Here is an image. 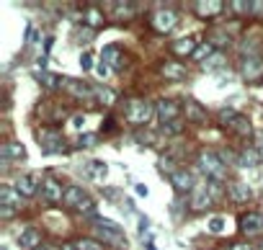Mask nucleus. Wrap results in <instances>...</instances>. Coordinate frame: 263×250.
<instances>
[{"instance_id": "7ed1b4c3", "label": "nucleus", "mask_w": 263, "mask_h": 250, "mask_svg": "<svg viewBox=\"0 0 263 250\" xmlns=\"http://www.w3.org/2000/svg\"><path fill=\"white\" fill-rule=\"evenodd\" d=\"M196 163H199V168H201V173L209 178V181H224L227 178V165L222 163V158H219V152H212V150H201L199 152V158H196Z\"/></svg>"}, {"instance_id": "c03bdc74", "label": "nucleus", "mask_w": 263, "mask_h": 250, "mask_svg": "<svg viewBox=\"0 0 263 250\" xmlns=\"http://www.w3.org/2000/svg\"><path fill=\"white\" fill-rule=\"evenodd\" d=\"M135 191H137V196H142V199L147 196V186H142V183H137V186H135Z\"/></svg>"}, {"instance_id": "6ab92c4d", "label": "nucleus", "mask_w": 263, "mask_h": 250, "mask_svg": "<svg viewBox=\"0 0 263 250\" xmlns=\"http://www.w3.org/2000/svg\"><path fill=\"white\" fill-rule=\"evenodd\" d=\"M18 245L24 250H39L42 247V232L36 227H26L21 235H18Z\"/></svg>"}, {"instance_id": "7c9ffc66", "label": "nucleus", "mask_w": 263, "mask_h": 250, "mask_svg": "<svg viewBox=\"0 0 263 250\" xmlns=\"http://www.w3.org/2000/svg\"><path fill=\"white\" fill-rule=\"evenodd\" d=\"M209 42H212L214 47H219V49H227V47L232 44V39H230L227 31H214V34L209 36Z\"/></svg>"}, {"instance_id": "58836bf2", "label": "nucleus", "mask_w": 263, "mask_h": 250, "mask_svg": "<svg viewBox=\"0 0 263 250\" xmlns=\"http://www.w3.org/2000/svg\"><path fill=\"white\" fill-rule=\"evenodd\" d=\"M135 137H137V142H145V145H153V142H155L153 132H145V134H142V132H137Z\"/></svg>"}, {"instance_id": "f257e3e1", "label": "nucleus", "mask_w": 263, "mask_h": 250, "mask_svg": "<svg viewBox=\"0 0 263 250\" xmlns=\"http://www.w3.org/2000/svg\"><path fill=\"white\" fill-rule=\"evenodd\" d=\"M155 113V103L147 98H124V119L135 127H147Z\"/></svg>"}, {"instance_id": "20e7f679", "label": "nucleus", "mask_w": 263, "mask_h": 250, "mask_svg": "<svg viewBox=\"0 0 263 250\" xmlns=\"http://www.w3.org/2000/svg\"><path fill=\"white\" fill-rule=\"evenodd\" d=\"M90 222L96 224V235L108 242V245H116V247H126V237L121 232V227L111 219H103V217H90Z\"/></svg>"}, {"instance_id": "5701e85b", "label": "nucleus", "mask_w": 263, "mask_h": 250, "mask_svg": "<svg viewBox=\"0 0 263 250\" xmlns=\"http://www.w3.org/2000/svg\"><path fill=\"white\" fill-rule=\"evenodd\" d=\"M83 24L88 26V29H101L103 26V11L101 8H96V6H88L85 11H83Z\"/></svg>"}, {"instance_id": "393cba45", "label": "nucleus", "mask_w": 263, "mask_h": 250, "mask_svg": "<svg viewBox=\"0 0 263 250\" xmlns=\"http://www.w3.org/2000/svg\"><path fill=\"white\" fill-rule=\"evenodd\" d=\"M260 160H263V155H260L258 147H245V150L237 155V163L245 165V168H255V165H260Z\"/></svg>"}, {"instance_id": "a18cd8bd", "label": "nucleus", "mask_w": 263, "mask_h": 250, "mask_svg": "<svg viewBox=\"0 0 263 250\" xmlns=\"http://www.w3.org/2000/svg\"><path fill=\"white\" fill-rule=\"evenodd\" d=\"M72 124H75V127H80V124H85V116H83V113H78V116L72 119Z\"/></svg>"}, {"instance_id": "4be33fe9", "label": "nucleus", "mask_w": 263, "mask_h": 250, "mask_svg": "<svg viewBox=\"0 0 263 250\" xmlns=\"http://www.w3.org/2000/svg\"><path fill=\"white\" fill-rule=\"evenodd\" d=\"M196 49H199V47H196V39H194V36H183V39L173 42V47H171V52H173L176 57H194Z\"/></svg>"}, {"instance_id": "b1692460", "label": "nucleus", "mask_w": 263, "mask_h": 250, "mask_svg": "<svg viewBox=\"0 0 263 250\" xmlns=\"http://www.w3.org/2000/svg\"><path fill=\"white\" fill-rule=\"evenodd\" d=\"M85 199H88V194H85L80 186H67V188H65V206L78 209V206H80Z\"/></svg>"}, {"instance_id": "412c9836", "label": "nucleus", "mask_w": 263, "mask_h": 250, "mask_svg": "<svg viewBox=\"0 0 263 250\" xmlns=\"http://www.w3.org/2000/svg\"><path fill=\"white\" fill-rule=\"evenodd\" d=\"M189 206H191V211H206L212 206V194L206 188H194Z\"/></svg>"}, {"instance_id": "de8ad7c7", "label": "nucleus", "mask_w": 263, "mask_h": 250, "mask_svg": "<svg viewBox=\"0 0 263 250\" xmlns=\"http://www.w3.org/2000/svg\"><path fill=\"white\" fill-rule=\"evenodd\" d=\"M62 250H78V245H75V242H65Z\"/></svg>"}, {"instance_id": "39448f33", "label": "nucleus", "mask_w": 263, "mask_h": 250, "mask_svg": "<svg viewBox=\"0 0 263 250\" xmlns=\"http://www.w3.org/2000/svg\"><path fill=\"white\" fill-rule=\"evenodd\" d=\"M219 124H222V127H227V129H232L240 137H250L253 134L250 119L242 116V113H237V111H232V108H222L219 111Z\"/></svg>"}, {"instance_id": "9d476101", "label": "nucleus", "mask_w": 263, "mask_h": 250, "mask_svg": "<svg viewBox=\"0 0 263 250\" xmlns=\"http://www.w3.org/2000/svg\"><path fill=\"white\" fill-rule=\"evenodd\" d=\"M39 196H42L44 201H49V204L65 201V188H62V183H60L57 178L47 176V178L42 181V186H39Z\"/></svg>"}, {"instance_id": "9b49d317", "label": "nucleus", "mask_w": 263, "mask_h": 250, "mask_svg": "<svg viewBox=\"0 0 263 250\" xmlns=\"http://www.w3.org/2000/svg\"><path fill=\"white\" fill-rule=\"evenodd\" d=\"M240 75L248 83H255L263 78V57H242L240 62Z\"/></svg>"}, {"instance_id": "473e14b6", "label": "nucleus", "mask_w": 263, "mask_h": 250, "mask_svg": "<svg viewBox=\"0 0 263 250\" xmlns=\"http://www.w3.org/2000/svg\"><path fill=\"white\" fill-rule=\"evenodd\" d=\"M90 170H93V178H96V181H103L106 173H108V165H106L103 160H93V163H90Z\"/></svg>"}, {"instance_id": "cd10ccee", "label": "nucleus", "mask_w": 263, "mask_h": 250, "mask_svg": "<svg viewBox=\"0 0 263 250\" xmlns=\"http://www.w3.org/2000/svg\"><path fill=\"white\" fill-rule=\"evenodd\" d=\"M16 191H18V196H34L36 194V178L34 176H18Z\"/></svg>"}, {"instance_id": "6e6552de", "label": "nucleus", "mask_w": 263, "mask_h": 250, "mask_svg": "<svg viewBox=\"0 0 263 250\" xmlns=\"http://www.w3.org/2000/svg\"><path fill=\"white\" fill-rule=\"evenodd\" d=\"M176 24H178V13L171 11V8H160V11L153 13V29L158 34H171L176 29Z\"/></svg>"}, {"instance_id": "aec40b11", "label": "nucleus", "mask_w": 263, "mask_h": 250, "mask_svg": "<svg viewBox=\"0 0 263 250\" xmlns=\"http://www.w3.org/2000/svg\"><path fill=\"white\" fill-rule=\"evenodd\" d=\"M0 158H3V165H8L11 160H24L26 158V147L21 142H6L3 150H0Z\"/></svg>"}, {"instance_id": "423d86ee", "label": "nucleus", "mask_w": 263, "mask_h": 250, "mask_svg": "<svg viewBox=\"0 0 263 250\" xmlns=\"http://www.w3.org/2000/svg\"><path fill=\"white\" fill-rule=\"evenodd\" d=\"M18 204H21V196H18L16 188L0 186V217H3V219H13Z\"/></svg>"}, {"instance_id": "0eeeda50", "label": "nucleus", "mask_w": 263, "mask_h": 250, "mask_svg": "<svg viewBox=\"0 0 263 250\" xmlns=\"http://www.w3.org/2000/svg\"><path fill=\"white\" fill-rule=\"evenodd\" d=\"M142 11V3H132V0H114V3H108V13L114 21H129L135 18L137 13Z\"/></svg>"}, {"instance_id": "bb28decb", "label": "nucleus", "mask_w": 263, "mask_h": 250, "mask_svg": "<svg viewBox=\"0 0 263 250\" xmlns=\"http://www.w3.org/2000/svg\"><path fill=\"white\" fill-rule=\"evenodd\" d=\"M34 78H36L47 90H57V88H62V78L52 75L49 70H34Z\"/></svg>"}, {"instance_id": "09e8293b", "label": "nucleus", "mask_w": 263, "mask_h": 250, "mask_svg": "<svg viewBox=\"0 0 263 250\" xmlns=\"http://www.w3.org/2000/svg\"><path fill=\"white\" fill-rule=\"evenodd\" d=\"M147 250H155V247H153V245H147Z\"/></svg>"}, {"instance_id": "c9c22d12", "label": "nucleus", "mask_w": 263, "mask_h": 250, "mask_svg": "<svg viewBox=\"0 0 263 250\" xmlns=\"http://www.w3.org/2000/svg\"><path fill=\"white\" fill-rule=\"evenodd\" d=\"M93 36H96V31H93V29H88V26H83V31H78V34H75V39H78V42H90Z\"/></svg>"}, {"instance_id": "dca6fc26", "label": "nucleus", "mask_w": 263, "mask_h": 250, "mask_svg": "<svg viewBox=\"0 0 263 250\" xmlns=\"http://www.w3.org/2000/svg\"><path fill=\"white\" fill-rule=\"evenodd\" d=\"M101 62H103L106 67H111V70H119V67L124 65L121 47H116V44H108V47H103V52H101Z\"/></svg>"}, {"instance_id": "2eb2a0df", "label": "nucleus", "mask_w": 263, "mask_h": 250, "mask_svg": "<svg viewBox=\"0 0 263 250\" xmlns=\"http://www.w3.org/2000/svg\"><path fill=\"white\" fill-rule=\"evenodd\" d=\"M224 8H227V3H222V0H199V3H194V11L199 18H214Z\"/></svg>"}, {"instance_id": "f8f14e48", "label": "nucleus", "mask_w": 263, "mask_h": 250, "mask_svg": "<svg viewBox=\"0 0 263 250\" xmlns=\"http://www.w3.org/2000/svg\"><path fill=\"white\" fill-rule=\"evenodd\" d=\"M62 90L70 93L72 98H93V85L78 78H62Z\"/></svg>"}, {"instance_id": "37998d69", "label": "nucleus", "mask_w": 263, "mask_h": 250, "mask_svg": "<svg viewBox=\"0 0 263 250\" xmlns=\"http://www.w3.org/2000/svg\"><path fill=\"white\" fill-rule=\"evenodd\" d=\"M230 250H255V247H253L250 242H232Z\"/></svg>"}, {"instance_id": "e433bc0d", "label": "nucleus", "mask_w": 263, "mask_h": 250, "mask_svg": "<svg viewBox=\"0 0 263 250\" xmlns=\"http://www.w3.org/2000/svg\"><path fill=\"white\" fill-rule=\"evenodd\" d=\"M96 134H80L78 137V147H90V145H96Z\"/></svg>"}, {"instance_id": "f03ea898", "label": "nucleus", "mask_w": 263, "mask_h": 250, "mask_svg": "<svg viewBox=\"0 0 263 250\" xmlns=\"http://www.w3.org/2000/svg\"><path fill=\"white\" fill-rule=\"evenodd\" d=\"M36 142H39V147H42L47 155H67V152H70V147H67L62 132L54 129V127H42V129H36Z\"/></svg>"}, {"instance_id": "8fccbe9b", "label": "nucleus", "mask_w": 263, "mask_h": 250, "mask_svg": "<svg viewBox=\"0 0 263 250\" xmlns=\"http://www.w3.org/2000/svg\"><path fill=\"white\" fill-rule=\"evenodd\" d=\"M39 250H47V247H44V245H42V247H39Z\"/></svg>"}, {"instance_id": "a211bd4d", "label": "nucleus", "mask_w": 263, "mask_h": 250, "mask_svg": "<svg viewBox=\"0 0 263 250\" xmlns=\"http://www.w3.org/2000/svg\"><path fill=\"white\" fill-rule=\"evenodd\" d=\"M171 183H173V188H176V191L186 194V191H191V188H194V176H191L189 170H183V168H176V170L171 173Z\"/></svg>"}, {"instance_id": "a19ab883", "label": "nucleus", "mask_w": 263, "mask_h": 250, "mask_svg": "<svg viewBox=\"0 0 263 250\" xmlns=\"http://www.w3.org/2000/svg\"><path fill=\"white\" fill-rule=\"evenodd\" d=\"M96 75H98V78H103V80H106V78H108V75H111V67H106V65H103V62H101V65H98V67H96Z\"/></svg>"}, {"instance_id": "49530a36", "label": "nucleus", "mask_w": 263, "mask_h": 250, "mask_svg": "<svg viewBox=\"0 0 263 250\" xmlns=\"http://www.w3.org/2000/svg\"><path fill=\"white\" fill-rule=\"evenodd\" d=\"M255 147H258V150H260V152H263V132H260V134H258V140H255Z\"/></svg>"}, {"instance_id": "4c0bfd02", "label": "nucleus", "mask_w": 263, "mask_h": 250, "mask_svg": "<svg viewBox=\"0 0 263 250\" xmlns=\"http://www.w3.org/2000/svg\"><path fill=\"white\" fill-rule=\"evenodd\" d=\"M224 229V219L222 217H214L212 222H209V232H214V235H219Z\"/></svg>"}, {"instance_id": "f704fd0d", "label": "nucleus", "mask_w": 263, "mask_h": 250, "mask_svg": "<svg viewBox=\"0 0 263 250\" xmlns=\"http://www.w3.org/2000/svg\"><path fill=\"white\" fill-rule=\"evenodd\" d=\"M160 132H163V134H168V137H173V134H178V132H181V121H171V124H160Z\"/></svg>"}, {"instance_id": "f3484780", "label": "nucleus", "mask_w": 263, "mask_h": 250, "mask_svg": "<svg viewBox=\"0 0 263 250\" xmlns=\"http://www.w3.org/2000/svg\"><path fill=\"white\" fill-rule=\"evenodd\" d=\"M183 111H186V119L194 121V124H204V121H206V108H204L196 98H186Z\"/></svg>"}, {"instance_id": "2f4dec72", "label": "nucleus", "mask_w": 263, "mask_h": 250, "mask_svg": "<svg viewBox=\"0 0 263 250\" xmlns=\"http://www.w3.org/2000/svg\"><path fill=\"white\" fill-rule=\"evenodd\" d=\"M212 54H214V44L206 39V42L199 44V49L194 52V60H196V62H204V57H212Z\"/></svg>"}, {"instance_id": "1a4fd4ad", "label": "nucleus", "mask_w": 263, "mask_h": 250, "mask_svg": "<svg viewBox=\"0 0 263 250\" xmlns=\"http://www.w3.org/2000/svg\"><path fill=\"white\" fill-rule=\"evenodd\" d=\"M181 111H183V106H181L178 101H173V98H160V101L155 103V113H158V119H160L163 124L178 121Z\"/></svg>"}, {"instance_id": "4468645a", "label": "nucleus", "mask_w": 263, "mask_h": 250, "mask_svg": "<svg viewBox=\"0 0 263 250\" xmlns=\"http://www.w3.org/2000/svg\"><path fill=\"white\" fill-rule=\"evenodd\" d=\"M227 196L235 204H245V201L253 199V188L245 181H227Z\"/></svg>"}, {"instance_id": "72a5a7b5", "label": "nucleus", "mask_w": 263, "mask_h": 250, "mask_svg": "<svg viewBox=\"0 0 263 250\" xmlns=\"http://www.w3.org/2000/svg\"><path fill=\"white\" fill-rule=\"evenodd\" d=\"M75 245H78V250H103V245H101L98 240H90V237H85V240H78Z\"/></svg>"}, {"instance_id": "ea45409f", "label": "nucleus", "mask_w": 263, "mask_h": 250, "mask_svg": "<svg viewBox=\"0 0 263 250\" xmlns=\"http://www.w3.org/2000/svg\"><path fill=\"white\" fill-rule=\"evenodd\" d=\"M80 67H83V70H90V67H93V57H90L88 52L80 54Z\"/></svg>"}, {"instance_id": "79ce46f5", "label": "nucleus", "mask_w": 263, "mask_h": 250, "mask_svg": "<svg viewBox=\"0 0 263 250\" xmlns=\"http://www.w3.org/2000/svg\"><path fill=\"white\" fill-rule=\"evenodd\" d=\"M219 158H222V163H237V158L232 155V150H222Z\"/></svg>"}, {"instance_id": "ddd939ff", "label": "nucleus", "mask_w": 263, "mask_h": 250, "mask_svg": "<svg viewBox=\"0 0 263 250\" xmlns=\"http://www.w3.org/2000/svg\"><path fill=\"white\" fill-rule=\"evenodd\" d=\"M240 232L248 235V237L263 235V214H258V211L242 214V217H240Z\"/></svg>"}, {"instance_id": "c756f323", "label": "nucleus", "mask_w": 263, "mask_h": 250, "mask_svg": "<svg viewBox=\"0 0 263 250\" xmlns=\"http://www.w3.org/2000/svg\"><path fill=\"white\" fill-rule=\"evenodd\" d=\"M227 8H232V13H237V16H253V0H230L227 3Z\"/></svg>"}, {"instance_id": "c85d7f7f", "label": "nucleus", "mask_w": 263, "mask_h": 250, "mask_svg": "<svg viewBox=\"0 0 263 250\" xmlns=\"http://www.w3.org/2000/svg\"><path fill=\"white\" fill-rule=\"evenodd\" d=\"M93 95H96V101L101 103V106H114V101H116V93L111 90V88H106V85H93Z\"/></svg>"}, {"instance_id": "a878e982", "label": "nucleus", "mask_w": 263, "mask_h": 250, "mask_svg": "<svg viewBox=\"0 0 263 250\" xmlns=\"http://www.w3.org/2000/svg\"><path fill=\"white\" fill-rule=\"evenodd\" d=\"M160 75L168 78V80H183L186 78V67L178 65V62H163L160 65Z\"/></svg>"}]
</instances>
